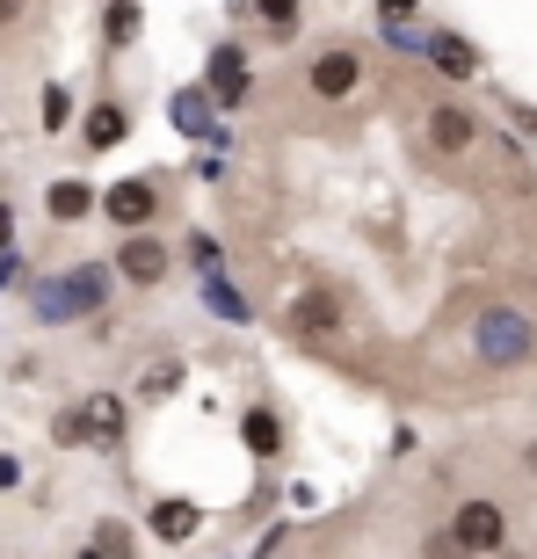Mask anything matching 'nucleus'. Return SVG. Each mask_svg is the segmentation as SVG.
<instances>
[{"instance_id": "9", "label": "nucleus", "mask_w": 537, "mask_h": 559, "mask_svg": "<svg viewBox=\"0 0 537 559\" xmlns=\"http://www.w3.org/2000/svg\"><path fill=\"white\" fill-rule=\"evenodd\" d=\"M117 270H124L131 284H160V276H167V248L153 240V233H124V254H117Z\"/></svg>"}, {"instance_id": "27", "label": "nucleus", "mask_w": 537, "mask_h": 559, "mask_svg": "<svg viewBox=\"0 0 537 559\" xmlns=\"http://www.w3.org/2000/svg\"><path fill=\"white\" fill-rule=\"evenodd\" d=\"M81 559H103V552H95V545H87V552H81Z\"/></svg>"}, {"instance_id": "15", "label": "nucleus", "mask_w": 537, "mask_h": 559, "mask_svg": "<svg viewBox=\"0 0 537 559\" xmlns=\"http://www.w3.org/2000/svg\"><path fill=\"white\" fill-rule=\"evenodd\" d=\"M204 109H211V87H182V95H175V124H182V131H204L211 124Z\"/></svg>"}, {"instance_id": "4", "label": "nucleus", "mask_w": 537, "mask_h": 559, "mask_svg": "<svg viewBox=\"0 0 537 559\" xmlns=\"http://www.w3.org/2000/svg\"><path fill=\"white\" fill-rule=\"evenodd\" d=\"M103 284H109V270H73V276H59L51 284V298H44V320H81V312H95L103 306Z\"/></svg>"}, {"instance_id": "11", "label": "nucleus", "mask_w": 537, "mask_h": 559, "mask_svg": "<svg viewBox=\"0 0 537 559\" xmlns=\"http://www.w3.org/2000/svg\"><path fill=\"white\" fill-rule=\"evenodd\" d=\"M196 523H204V509H196V501H153V531H160V538L182 545Z\"/></svg>"}, {"instance_id": "3", "label": "nucleus", "mask_w": 537, "mask_h": 559, "mask_svg": "<svg viewBox=\"0 0 537 559\" xmlns=\"http://www.w3.org/2000/svg\"><path fill=\"white\" fill-rule=\"evenodd\" d=\"M451 538H457V552H465V559H487V552L509 545V516H501L494 501H465V509L451 516Z\"/></svg>"}, {"instance_id": "5", "label": "nucleus", "mask_w": 537, "mask_h": 559, "mask_svg": "<svg viewBox=\"0 0 537 559\" xmlns=\"http://www.w3.org/2000/svg\"><path fill=\"white\" fill-rule=\"evenodd\" d=\"M356 81H363V59H356L349 44H334V51H320V59L306 66V87L320 95V103H342V95H356Z\"/></svg>"}, {"instance_id": "21", "label": "nucleus", "mask_w": 537, "mask_h": 559, "mask_svg": "<svg viewBox=\"0 0 537 559\" xmlns=\"http://www.w3.org/2000/svg\"><path fill=\"white\" fill-rule=\"evenodd\" d=\"M254 8H262L268 29H290V22H298V0H254Z\"/></svg>"}, {"instance_id": "23", "label": "nucleus", "mask_w": 537, "mask_h": 559, "mask_svg": "<svg viewBox=\"0 0 537 559\" xmlns=\"http://www.w3.org/2000/svg\"><path fill=\"white\" fill-rule=\"evenodd\" d=\"M421 559H465V552H457V538L443 531V538H429V545H421Z\"/></svg>"}, {"instance_id": "1", "label": "nucleus", "mask_w": 537, "mask_h": 559, "mask_svg": "<svg viewBox=\"0 0 537 559\" xmlns=\"http://www.w3.org/2000/svg\"><path fill=\"white\" fill-rule=\"evenodd\" d=\"M473 356L487 364V371H516L523 356H537V328L523 320V312H509V306H487L473 320Z\"/></svg>"}, {"instance_id": "25", "label": "nucleus", "mask_w": 537, "mask_h": 559, "mask_svg": "<svg viewBox=\"0 0 537 559\" xmlns=\"http://www.w3.org/2000/svg\"><path fill=\"white\" fill-rule=\"evenodd\" d=\"M15 15H22V0H0V29H8Z\"/></svg>"}, {"instance_id": "7", "label": "nucleus", "mask_w": 537, "mask_h": 559, "mask_svg": "<svg viewBox=\"0 0 537 559\" xmlns=\"http://www.w3.org/2000/svg\"><path fill=\"white\" fill-rule=\"evenodd\" d=\"M473 139H479V117L465 103L429 109V145H435V153H473Z\"/></svg>"}, {"instance_id": "16", "label": "nucleus", "mask_w": 537, "mask_h": 559, "mask_svg": "<svg viewBox=\"0 0 537 559\" xmlns=\"http://www.w3.org/2000/svg\"><path fill=\"white\" fill-rule=\"evenodd\" d=\"M276 443H284V429H276V415H268V407H248V451H276Z\"/></svg>"}, {"instance_id": "13", "label": "nucleus", "mask_w": 537, "mask_h": 559, "mask_svg": "<svg viewBox=\"0 0 537 559\" xmlns=\"http://www.w3.org/2000/svg\"><path fill=\"white\" fill-rule=\"evenodd\" d=\"M87 429L103 436V443H117V429H124V400H117V393H95V400H87Z\"/></svg>"}, {"instance_id": "24", "label": "nucleus", "mask_w": 537, "mask_h": 559, "mask_svg": "<svg viewBox=\"0 0 537 559\" xmlns=\"http://www.w3.org/2000/svg\"><path fill=\"white\" fill-rule=\"evenodd\" d=\"M8 233H15V211L0 204V248H8Z\"/></svg>"}, {"instance_id": "6", "label": "nucleus", "mask_w": 537, "mask_h": 559, "mask_svg": "<svg viewBox=\"0 0 537 559\" xmlns=\"http://www.w3.org/2000/svg\"><path fill=\"white\" fill-rule=\"evenodd\" d=\"M204 87H211V103L240 109V103H248V87H254V73H248V51H232V44H218V51H211V73H204Z\"/></svg>"}, {"instance_id": "14", "label": "nucleus", "mask_w": 537, "mask_h": 559, "mask_svg": "<svg viewBox=\"0 0 537 559\" xmlns=\"http://www.w3.org/2000/svg\"><path fill=\"white\" fill-rule=\"evenodd\" d=\"M44 204H51V218H81V211L95 204V189H87V182H51Z\"/></svg>"}, {"instance_id": "19", "label": "nucleus", "mask_w": 537, "mask_h": 559, "mask_svg": "<svg viewBox=\"0 0 537 559\" xmlns=\"http://www.w3.org/2000/svg\"><path fill=\"white\" fill-rule=\"evenodd\" d=\"M131 37H139V8L117 0V8H109V44H131Z\"/></svg>"}, {"instance_id": "22", "label": "nucleus", "mask_w": 537, "mask_h": 559, "mask_svg": "<svg viewBox=\"0 0 537 559\" xmlns=\"http://www.w3.org/2000/svg\"><path fill=\"white\" fill-rule=\"evenodd\" d=\"M51 436H59V443H87L95 429H87V415H59V421H51Z\"/></svg>"}, {"instance_id": "20", "label": "nucleus", "mask_w": 537, "mask_h": 559, "mask_svg": "<svg viewBox=\"0 0 537 559\" xmlns=\"http://www.w3.org/2000/svg\"><path fill=\"white\" fill-rule=\"evenodd\" d=\"M73 103H65V87H44V131H65Z\"/></svg>"}, {"instance_id": "17", "label": "nucleus", "mask_w": 537, "mask_h": 559, "mask_svg": "<svg viewBox=\"0 0 537 559\" xmlns=\"http://www.w3.org/2000/svg\"><path fill=\"white\" fill-rule=\"evenodd\" d=\"M95 552L103 559H131V531L124 523H95Z\"/></svg>"}, {"instance_id": "26", "label": "nucleus", "mask_w": 537, "mask_h": 559, "mask_svg": "<svg viewBox=\"0 0 537 559\" xmlns=\"http://www.w3.org/2000/svg\"><path fill=\"white\" fill-rule=\"evenodd\" d=\"M523 465H530V473H537V443H530V451H523Z\"/></svg>"}, {"instance_id": "2", "label": "nucleus", "mask_w": 537, "mask_h": 559, "mask_svg": "<svg viewBox=\"0 0 537 559\" xmlns=\"http://www.w3.org/2000/svg\"><path fill=\"white\" fill-rule=\"evenodd\" d=\"M290 334H298V342L334 349V342L349 334V312H342V298H334V290H298V298H290Z\"/></svg>"}, {"instance_id": "18", "label": "nucleus", "mask_w": 537, "mask_h": 559, "mask_svg": "<svg viewBox=\"0 0 537 559\" xmlns=\"http://www.w3.org/2000/svg\"><path fill=\"white\" fill-rule=\"evenodd\" d=\"M421 8V0H378V15H385V37H399L407 44V15Z\"/></svg>"}, {"instance_id": "12", "label": "nucleus", "mask_w": 537, "mask_h": 559, "mask_svg": "<svg viewBox=\"0 0 537 559\" xmlns=\"http://www.w3.org/2000/svg\"><path fill=\"white\" fill-rule=\"evenodd\" d=\"M124 131H131L124 103H103V109H95V117H87V145H95V153H109V145L124 139Z\"/></svg>"}, {"instance_id": "8", "label": "nucleus", "mask_w": 537, "mask_h": 559, "mask_svg": "<svg viewBox=\"0 0 537 559\" xmlns=\"http://www.w3.org/2000/svg\"><path fill=\"white\" fill-rule=\"evenodd\" d=\"M153 204H160V197H153V182H117V189L103 197L109 226H124V233H139L145 218H153Z\"/></svg>"}, {"instance_id": "10", "label": "nucleus", "mask_w": 537, "mask_h": 559, "mask_svg": "<svg viewBox=\"0 0 537 559\" xmlns=\"http://www.w3.org/2000/svg\"><path fill=\"white\" fill-rule=\"evenodd\" d=\"M429 59H435V73H443V81H473V73H479V51L457 37V29H435V37H429Z\"/></svg>"}]
</instances>
